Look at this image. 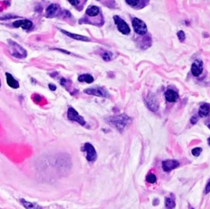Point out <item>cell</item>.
<instances>
[{
	"label": "cell",
	"instance_id": "obj_12",
	"mask_svg": "<svg viewBox=\"0 0 210 209\" xmlns=\"http://www.w3.org/2000/svg\"><path fill=\"white\" fill-rule=\"evenodd\" d=\"M179 166V162L176 160H171V159H168V160L163 161L162 163V167H163V171L169 172L171 170L176 168Z\"/></svg>",
	"mask_w": 210,
	"mask_h": 209
},
{
	"label": "cell",
	"instance_id": "obj_25",
	"mask_svg": "<svg viewBox=\"0 0 210 209\" xmlns=\"http://www.w3.org/2000/svg\"><path fill=\"white\" fill-rule=\"evenodd\" d=\"M177 37H178V39H179V40L183 42V41L186 39V34H185L184 31H183V30H180V31H178Z\"/></svg>",
	"mask_w": 210,
	"mask_h": 209
},
{
	"label": "cell",
	"instance_id": "obj_3",
	"mask_svg": "<svg viewBox=\"0 0 210 209\" xmlns=\"http://www.w3.org/2000/svg\"><path fill=\"white\" fill-rule=\"evenodd\" d=\"M8 44L10 54L14 58H18V59H23V58H26L27 52L21 45H19L17 43L14 42V41L11 40V39H8Z\"/></svg>",
	"mask_w": 210,
	"mask_h": 209
},
{
	"label": "cell",
	"instance_id": "obj_14",
	"mask_svg": "<svg viewBox=\"0 0 210 209\" xmlns=\"http://www.w3.org/2000/svg\"><path fill=\"white\" fill-rule=\"evenodd\" d=\"M5 76H6L7 83H8V85L10 87L13 88V89H18V88H19L20 86L19 82H18V81H17V80L10 74V73L7 72L6 74H5Z\"/></svg>",
	"mask_w": 210,
	"mask_h": 209
},
{
	"label": "cell",
	"instance_id": "obj_4",
	"mask_svg": "<svg viewBox=\"0 0 210 209\" xmlns=\"http://www.w3.org/2000/svg\"><path fill=\"white\" fill-rule=\"evenodd\" d=\"M132 26L135 33L138 35L144 36L148 33V28L146 24L137 17H134L132 19Z\"/></svg>",
	"mask_w": 210,
	"mask_h": 209
},
{
	"label": "cell",
	"instance_id": "obj_9",
	"mask_svg": "<svg viewBox=\"0 0 210 209\" xmlns=\"http://www.w3.org/2000/svg\"><path fill=\"white\" fill-rule=\"evenodd\" d=\"M83 150L87 153V156H86V159L89 161V162H94V161L96 160L97 158V154L96 151L94 149V146L92 144H90L89 143H86L84 145Z\"/></svg>",
	"mask_w": 210,
	"mask_h": 209
},
{
	"label": "cell",
	"instance_id": "obj_11",
	"mask_svg": "<svg viewBox=\"0 0 210 209\" xmlns=\"http://www.w3.org/2000/svg\"><path fill=\"white\" fill-rule=\"evenodd\" d=\"M203 62L201 60L197 59L193 62V64L191 65V73L192 75L195 77H198L201 75L203 72Z\"/></svg>",
	"mask_w": 210,
	"mask_h": 209
},
{
	"label": "cell",
	"instance_id": "obj_6",
	"mask_svg": "<svg viewBox=\"0 0 210 209\" xmlns=\"http://www.w3.org/2000/svg\"><path fill=\"white\" fill-rule=\"evenodd\" d=\"M84 92L87 94H90V95H94V96H99V97H103V98H108L109 96V94L107 92V90L103 89L102 87H99V86H97V87H93V88H89V89H86V90H84Z\"/></svg>",
	"mask_w": 210,
	"mask_h": 209
},
{
	"label": "cell",
	"instance_id": "obj_23",
	"mask_svg": "<svg viewBox=\"0 0 210 209\" xmlns=\"http://www.w3.org/2000/svg\"><path fill=\"white\" fill-rule=\"evenodd\" d=\"M176 205L175 200L172 198L170 197H166L165 198V207L167 208H173Z\"/></svg>",
	"mask_w": 210,
	"mask_h": 209
},
{
	"label": "cell",
	"instance_id": "obj_26",
	"mask_svg": "<svg viewBox=\"0 0 210 209\" xmlns=\"http://www.w3.org/2000/svg\"><path fill=\"white\" fill-rule=\"evenodd\" d=\"M201 152H202L201 148H195V149H194L192 150V154H193L194 156H195V157H198V156L200 155Z\"/></svg>",
	"mask_w": 210,
	"mask_h": 209
},
{
	"label": "cell",
	"instance_id": "obj_18",
	"mask_svg": "<svg viewBox=\"0 0 210 209\" xmlns=\"http://www.w3.org/2000/svg\"><path fill=\"white\" fill-rule=\"evenodd\" d=\"M210 112V105L208 104H203L199 107V115L201 118H204L209 114Z\"/></svg>",
	"mask_w": 210,
	"mask_h": 209
},
{
	"label": "cell",
	"instance_id": "obj_24",
	"mask_svg": "<svg viewBox=\"0 0 210 209\" xmlns=\"http://www.w3.org/2000/svg\"><path fill=\"white\" fill-rule=\"evenodd\" d=\"M146 180L149 182V183L150 184H155L156 183V175H154V174H150V175L147 176V178H146Z\"/></svg>",
	"mask_w": 210,
	"mask_h": 209
},
{
	"label": "cell",
	"instance_id": "obj_31",
	"mask_svg": "<svg viewBox=\"0 0 210 209\" xmlns=\"http://www.w3.org/2000/svg\"><path fill=\"white\" fill-rule=\"evenodd\" d=\"M55 50H58V51H60V52H62V53H65V54H70V53L67 51H66V50H62V49H55Z\"/></svg>",
	"mask_w": 210,
	"mask_h": 209
},
{
	"label": "cell",
	"instance_id": "obj_22",
	"mask_svg": "<svg viewBox=\"0 0 210 209\" xmlns=\"http://www.w3.org/2000/svg\"><path fill=\"white\" fill-rule=\"evenodd\" d=\"M21 202L22 203V205L24 207H26V208H41L40 206L39 205L35 204V203H30V202H27V201H25L24 199H21Z\"/></svg>",
	"mask_w": 210,
	"mask_h": 209
},
{
	"label": "cell",
	"instance_id": "obj_13",
	"mask_svg": "<svg viewBox=\"0 0 210 209\" xmlns=\"http://www.w3.org/2000/svg\"><path fill=\"white\" fill-rule=\"evenodd\" d=\"M13 26L15 28L22 27L24 30H30L33 27V23L30 20H18L13 22Z\"/></svg>",
	"mask_w": 210,
	"mask_h": 209
},
{
	"label": "cell",
	"instance_id": "obj_28",
	"mask_svg": "<svg viewBox=\"0 0 210 209\" xmlns=\"http://www.w3.org/2000/svg\"><path fill=\"white\" fill-rule=\"evenodd\" d=\"M210 192V179L208 180L207 184H206L205 189H204V194H208Z\"/></svg>",
	"mask_w": 210,
	"mask_h": 209
},
{
	"label": "cell",
	"instance_id": "obj_8",
	"mask_svg": "<svg viewBox=\"0 0 210 209\" xmlns=\"http://www.w3.org/2000/svg\"><path fill=\"white\" fill-rule=\"evenodd\" d=\"M67 118L70 121H73V122H76L81 125V126H85L86 125V122L82 117L79 115V113L76 111L73 107H69L67 110Z\"/></svg>",
	"mask_w": 210,
	"mask_h": 209
},
{
	"label": "cell",
	"instance_id": "obj_21",
	"mask_svg": "<svg viewBox=\"0 0 210 209\" xmlns=\"http://www.w3.org/2000/svg\"><path fill=\"white\" fill-rule=\"evenodd\" d=\"M72 6L74 7H79L78 8L81 9L83 8L84 4L86 3V0H67Z\"/></svg>",
	"mask_w": 210,
	"mask_h": 209
},
{
	"label": "cell",
	"instance_id": "obj_5",
	"mask_svg": "<svg viewBox=\"0 0 210 209\" xmlns=\"http://www.w3.org/2000/svg\"><path fill=\"white\" fill-rule=\"evenodd\" d=\"M113 20L115 24H116L117 26H118V30H119L122 34H130V32H131V29L129 27L128 24L125 22L124 20L122 19V18H121L120 17H118V16H114Z\"/></svg>",
	"mask_w": 210,
	"mask_h": 209
},
{
	"label": "cell",
	"instance_id": "obj_17",
	"mask_svg": "<svg viewBox=\"0 0 210 209\" xmlns=\"http://www.w3.org/2000/svg\"><path fill=\"white\" fill-rule=\"evenodd\" d=\"M63 34H65L67 36L71 37V38L74 39H76V40H81V41H90V38L86 36H83V35H80V34H73V33L68 32V31H66V30H61Z\"/></svg>",
	"mask_w": 210,
	"mask_h": 209
},
{
	"label": "cell",
	"instance_id": "obj_10",
	"mask_svg": "<svg viewBox=\"0 0 210 209\" xmlns=\"http://www.w3.org/2000/svg\"><path fill=\"white\" fill-rule=\"evenodd\" d=\"M125 1L131 8L136 10L144 8V7L150 3V0H125Z\"/></svg>",
	"mask_w": 210,
	"mask_h": 209
},
{
	"label": "cell",
	"instance_id": "obj_16",
	"mask_svg": "<svg viewBox=\"0 0 210 209\" xmlns=\"http://www.w3.org/2000/svg\"><path fill=\"white\" fill-rule=\"evenodd\" d=\"M59 10H60L59 5L57 4V3H53V4H50L46 8V14H47L48 17H53V16H55Z\"/></svg>",
	"mask_w": 210,
	"mask_h": 209
},
{
	"label": "cell",
	"instance_id": "obj_20",
	"mask_svg": "<svg viewBox=\"0 0 210 209\" xmlns=\"http://www.w3.org/2000/svg\"><path fill=\"white\" fill-rule=\"evenodd\" d=\"M78 81L80 82H86V83L90 84L94 81V77L91 75H89V74H83V75H81L78 77Z\"/></svg>",
	"mask_w": 210,
	"mask_h": 209
},
{
	"label": "cell",
	"instance_id": "obj_2",
	"mask_svg": "<svg viewBox=\"0 0 210 209\" xmlns=\"http://www.w3.org/2000/svg\"><path fill=\"white\" fill-rule=\"evenodd\" d=\"M108 122L112 125L114 127H116L119 131H122L124 128L131 122V118H129L128 116L126 114H122V115L115 116V117H111L108 118Z\"/></svg>",
	"mask_w": 210,
	"mask_h": 209
},
{
	"label": "cell",
	"instance_id": "obj_29",
	"mask_svg": "<svg viewBox=\"0 0 210 209\" xmlns=\"http://www.w3.org/2000/svg\"><path fill=\"white\" fill-rule=\"evenodd\" d=\"M197 122H198V118H196V117H192V118H191V124H194V125H195V124L197 123Z\"/></svg>",
	"mask_w": 210,
	"mask_h": 209
},
{
	"label": "cell",
	"instance_id": "obj_30",
	"mask_svg": "<svg viewBox=\"0 0 210 209\" xmlns=\"http://www.w3.org/2000/svg\"><path fill=\"white\" fill-rule=\"evenodd\" d=\"M49 86H50V89L51 90H56L55 85H53V84H50V85H49Z\"/></svg>",
	"mask_w": 210,
	"mask_h": 209
},
{
	"label": "cell",
	"instance_id": "obj_33",
	"mask_svg": "<svg viewBox=\"0 0 210 209\" xmlns=\"http://www.w3.org/2000/svg\"><path fill=\"white\" fill-rule=\"evenodd\" d=\"M0 87H1V80H0Z\"/></svg>",
	"mask_w": 210,
	"mask_h": 209
},
{
	"label": "cell",
	"instance_id": "obj_27",
	"mask_svg": "<svg viewBox=\"0 0 210 209\" xmlns=\"http://www.w3.org/2000/svg\"><path fill=\"white\" fill-rule=\"evenodd\" d=\"M103 58L104 61H110L111 60V54L110 53H104L103 54Z\"/></svg>",
	"mask_w": 210,
	"mask_h": 209
},
{
	"label": "cell",
	"instance_id": "obj_7",
	"mask_svg": "<svg viewBox=\"0 0 210 209\" xmlns=\"http://www.w3.org/2000/svg\"><path fill=\"white\" fill-rule=\"evenodd\" d=\"M145 102L146 105H147V107H148L151 111L153 112L158 111V109H159V103L155 95H154L153 94L150 93V94L147 95V97H146Z\"/></svg>",
	"mask_w": 210,
	"mask_h": 209
},
{
	"label": "cell",
	"instance_id": "obj_1",
	"mask_svg": "<svg viewBox=\"0 0 210 209\" xmlns=\"http://www.w3.org/2000/svg\"><path fill=\"white\" fill-rule=\"evenodd\" d=\"M84 20H86V23L92 24L94 26H101L104 23L103 13L101 12L99 7L90 6L86 11V17H84Z\"/></svg>",
	"mask_w": 210,
	"mask_h": 209
},
{
	"label": "cell",
	"instance_id": "obj_32",
	"mask_svg": "<svg viewBox=\"0 0 210 209\" xmlns=\"http://www.w3.org/2000/svg\"><path fill=\"white\" fill-rule=\"evenodd\" d=\"M208 144L210 145V137L208 139Z\"/></svg>",
	"mask_w": 210,
	"mask_h": 209
},
{
	"label": "cell",
	"instance_id": "obj_15",
	"mask_svg": "<svg viewBox=\"0 0 210 209\" xmlns=\"http://www.w3.org/2000/svg\"><path fill=\"white\" fill-rule=\"evenodd\" d=\"M164 95H165L166 100H167V102H176V101L178 99V97H179L177 93L172 90H167V91L165 92Z\"/></svg>",
	"mask_w": 210,
	"mask_h": 209
},
{
	"label": "cell",
	"instance_id": "obj_19",
	"mask_svg": "<svg viewBox=\"0 0 210 209\" xmlns=\"http://www.w3.org/2000/svg\"><path fill=\"white\" fill-rule=\"evenodd\" d=\"M96 1L100 2L103 6L108 8L113 9L117 8L116 0H96Z\"/></svg>",
	"mask_w": 210,
	"mask_h": 209
}]
</instances>
